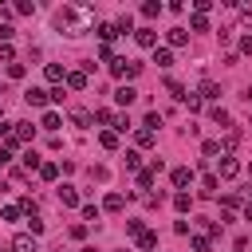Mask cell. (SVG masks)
Listing matches in <instances>:
<instances>
[{
	"instance_id": "6da1fadb",
	"label": "cell",
	"mask_w": 252,
	"mask_h": 252,
	"mask_svg": "<svg viewBox=\"0 0 252 252\" xmlns=\"http://www.w3.org/2000/svg\"><path fill=\"white\" fill-rule=\"evenodd\" d=\"M91 24H94V12H91L87 4H63V8L55 12V28H59L63 35H71V39L87 35Z\"/></svg>"
},
{
	"instance_id": "7a4b0ae2",
	"label": "cell",
	"mask_w": 252,
	"mask_h": 252,
	"mask_svg": "<svg viewBox=\"0 0 252 252\" xmlns=\"http://www.w3.org/2000/svg\"><path fill=\"white\" fill-rule=\"evenodd\" d=\"M24 102H28V106H47L51 98H47L43 87H28V91H24Z\"/></svg>"
},
{
	"instance_id": "3957f363",
	"label": "cell",
	"mask_w": 252,
	"mask_h": 252,
	"mask_svg": "<svg viewBox=\"0 0 252 252\" xmlns=\"http://www.w3.org/2000/svg\"><path fill=\"white\" fill-rule=\"evenodd\" d=\"M12 252H39V244H35V236H28V232H20V236L12 240Z\"/></svg>"
},
{
	"instance_id": "277c9868",
	"label": "cell",
	"mask_w": 252,
	"mask_h": 252,
	"mask_svg": "<svg viewBox=\"0 0 252 252\" xmlns=\"http://www.w3.org/2000/svg\"><path fill=\"white\" fill-rule=\"evenodd\" d=\"M134 39H138V47H158V32L154 28H138Z\"/></svg>"
},
{
	"instance_id": "5b68a950",
	"label": "cell",
	"mask_w": 252,
	"mask_h": 252,
	"mask_svg": "<svg viewBox=\"0 0 252 252\" xmlns=\"http://www.w3.org/2000/svg\"><path fill=\"white\" fill-rule=\"evenodd\" d=\"M217 173H220L224 181H228V177H236V173H240V165H236V158H224V154H220V165H217Z\"/></svg>"
},
{
	"instance_id": "8992f818",
	"label": "cell",
	"mask_w": 252,
	"mask_h": 252,
	"mask_svg": "<svg viewBox=\"0 0 252 252\" xmlns=\"http://www.w3.org/2000/svg\"><path fill=\"white\" fill-rule=\"evenodd\" d=\"M165 39H169V47H185V43H189V32H185V28H169Z\"/></svg>"
},
{
	"instance_id": "52a82bcc",
	"label": "cell",
	"mask_w": 252,
	"mask_h": 252,
	"mask_svg": "<svg viewBox=\"0 0 252 252\" xmlns=\"http://www.w3.org/2000/svg\"><path fill=\"white\" fill-rule=\"evenodd\" d=\"M134 98H138V91H134V87H130V83H126V87H118V91H114V102H118V106H130V102H134Z\"/></svg>"
},
{
	"instance_id": "ba28073f",
	"label": "cell",
	"mask_w": 252,
	"mask_h": 252,
	"mask_svg": "<svg viewBox=\"0 0 252 252\" xmlns=\"http://www.w3.org/2000/svg\"><path fill=\"white\" fill-rule=\"evenodd\" d=\"M63 83H67L71 91H83V87H87V71H67V79H63Z\"/></svg>"
},
{
	"instance_id": "9c48e42d",
	"label": "cell",
	"mask_w": 252,
	"mask_h": 252,
	"mask_svg": "<svg viewBox=\"0 0 252 252\" xmlns=\"http://www.w3.org/2000/svg\"><path fill=\"white\" fill-rule=\"evenodd\" d=\"M189 181H193V169H189V165H177V169H173V185H177V189H185Z\"/></svg>"
},
{
	"instance_id": "30bf717a",
	"label": "cell",
	"mask_w": 252,
	"mask_h": 252,
	"mask_svg": "<svg viewBox=\"0 0 252 252\" xmlns=\"http://www.w3.org/2000/svg\"><path fill=\"white\" fill-rule=\"evenodd\" d=\"M59 205H79V193H75V185H59Z\"/></svg>"
},
{
	"instance_id": "8fae6325",
	"label": "cell",
	"mask_w": 252,
	"mask_h": 252,
	"mask_svg": "<svg viewBox=\"0 0 252 252\" xmlns=\"http://www.w3.org/2000/svg\"><path fill=\"white\" fill-rule=\"evenodd\" d=\"M43 75H47V83H63V79H67V71H63L59 63H47V67H43Z\"/></svg>"
},
{
	"instance_id": "7c38bea8",
	"label": "cell",
	"mask_w": 252,
	"mask_h": 252,
	"mask_svg": "<svg viewBox=\"0 0 252 252\" xmlns=\"http://www.w3.org/2000/svg\"><path fill=\"white\" fill-rule=\"evenodd\" d=\"M154 63H158V67H169V63H173V51H169V47H154Z\"/></svg>"
},
{
	"instance_id": "4fadbf2b",
	"label": "cell",
	"mask_w": 252,
	"mask_h": 252,
	"mask_svg": "<svg viewBox=\"0 0 252 252\" xmlns=\"http://www.w3.org/2000/svg\"><path fill=\"white\" fill-rule=\"evenodd\" d=\"M39 126H43V130H59V126H63V118H59V114H55V110H47V114H43V122H39Z\"/></svg>"
},
{
	"instance_id": "5bb4252c",
	"label": "cell",
	"mask_w": 252,
	"mask_h": 252,
	"mask_svg": "<svg viewBox=\"0 0 252 252\" xmlns=\"http://www.w3.org/2000/svg\"><path fill=\"white\" fill-rule=\"evenodd\" d=\"M32 134H35L32 122H16V138H20V142H32Z\"/></svg>"
},
{
	"instance_id": "9a60e30c",
	"label": "cell",
	"mask_w": 252,
	"mask_h": 252,
	"mask_svg": "<svg viewBox=\"0 0 252 252\" xmlns=\"http://www.w3.org/2000/svg\"><path fill=\"white\" fill-rule=\"evenodd\" d=\"M39 177H43V181H55V177H59V165H55V161H43V165H39Z\"/></svg>"
},
{
	"instance_id": "2e32d148",
	"label": "cell",
	"mask_w": 252,
	"mask_h": 252,
	"mask_svg": "<svg viewBox=\"0 0 252 252\" xmlns=\"http://www.w3.org/2000/svg\"><path fill=\"white\" fill-rule=\"evenodd\" d=\"M201 98H209V102L220 98V87H217V83H201Z\"/></svg>"
},
{
	"instance_id": "e0dca14e",
	"label": "cell",
	"mask_w": 252,
	"mask_h": 252,
	"mask_svg": "<svg viewBox=\"0 0 252 252\" xmlns=\"http://www.w3.org/2000/svg\"><path fill=\"white\" fill-rule=\"evenodd\" d=\"M98 142H102V150H118V134H114V130H102Z\"/></svg>"
},
{
	"instance_id": "ac0fdd59",
	"label": "cell",
	"mask_w": 252,
	"mask_h": 252,
	"mask_svg": "<svg viewBox=\"0 0 252 252\" xmlns=\"http://www.w3.org/2000/svg\"><path fill=\"white\" fill-rule=\"evenodd\" d=\"M158 12H161V4H158V0H146V4H142V16H146V20H154Z\"/></svg>"
},
{
	"instance_id": "d6986e66",
	"label": "cell",
	"mask_w": 252,
	"mask_h": 252,
	"mask_svg": "<svg viewBox=\"0 0 252 252\" xmlns=\"http://www.w3.org/2000/svg\"><path fill=\"white\" fill-rule=\"evenodd\" d=\"M98 35H102V43H110V39L118 35V28H114V24H98Z\"/></svg>"
},
{
	"instance_id": "ffe728a7",
	"label": "cell",
	"mask_w": 252,
	"mask_h": 252,
	"mask_svg": "<svg viewBox=\"0 0 252 252\" xmlns=\"http://www.w3.org/2000/svg\"><path fill=\"white\" fill-rule=\"evenodd\" d=\"M102 209H110V213H118V209H122V193H110V197L102 201Z\"/></svg>"
},
{
	"instance_id": "44dd1931",
	"label": "cell",
	"mask_w": 252,
	"mask_h": 252,
	"mask_svg": "<svg viewBox=\"0 0 252 252\" xmlns=\"http://www.w3.org/2000/svg\"><path fill=\"white\" fill-rule=\"evenodd\" d=\"M189 28H193V32H205V28H209V20H205L201 12H193V20H189Z\"/></svg>"
},
{
	"instance_id": "7402d4cb",
	"label": "cell",
	"mask_w": 252,
	"mask_h": 252,
	"mask_svg": "<svg viewBox=\"0 0 252 252\" xmlns=\"http://www.w3.org/2000/svg\"><path fill=\"white\" fill-rule=\"evenodd\" d=\"M158 126H161V114H158V110H150V114H146V130H150V134H154V130H158Z\"/></svg>"
},
{
	"instance_id": "603a6c76",
	"label": "cell",
	"mask_w": 252,
	"mask_h": 252,
	"mask_svg": "<svg viewBox=\"0 0 252 252\" xmlns=\"http://www.w3.org/2000/svg\"><path fill=\"white\" fill-rule=\"evenodd\" d=\"M201 154H205V158H217V154H220V142H213V138H209V142L201 146Z\"/></svg>"
},
{
	"instance_id": "cb8c5ba5",
	"label": "cell",
	"mask_w": 252,
	"mask_h": 252,
	"mask_svg": "<svg viewBox=\"0 0 252 252\" xmlns=\"http://www.w3.org/2000/svg\"><path fill=\"white\" fill-rule=\"evenodd\" d=\"M169 94H173V98H181V102H185V87H181V83H177V79H169Z\"/></svg>"
},
{
	"instance_id": "d4e9b609",
	"label": "cell",
	"mask_w": 252,
	"mask_h": 252,
	"mask_svg": "<svg viewBox=\"0 0 252 252\" xmlns=\"http://www.w3.org/2000/svg\"><path fill=\"white\" fill-rule=\"evenodd\" d=\"M213 122H220V126H228V110H224V106H213Z\"/></svg>"
},
{
	"instance_id": "484cf974",
	"label": "cell",
	"mask_w": 252,
	"mask_h": 252,
	"mask_svg": "<svg viewBox=\"0 0 252 252\" xmlns=\"http://www.w3.org/2000/svg\"><path fill=\"white\" fill-rule=\"evenodd\" d=\"M71 122H75V126H83V130H87V122H91V114H87V110H75V114H71Z\"/></svg>"
},
{
	"instance_id": "4316f807",
	"label": "cell",
	"mask_w": 252,
	"mask_h": 252,
	"mask_svg": "<svg viewBox=\"0 0 252 252\" xmlns=\"http://www.w3.org/2000/svg\"><path fill=\"white\" fill-rule=\"evenodd\" d=\"M24 169H39V158H35V150H28V154H24Z\"/></svg>"
},
{
	"instance_id": "83f0119b",
	"label": "cell",
	"mask_w": 252,
	"mask_h": 252,
	"mask_svg": "<svg viewBox=\"0 0 252 252\" xmlns=\"http://www.w3.org/2000/svg\"><path fill=\"white\" fill-rule=\"evenodd\" d=\"M138 185L150 189V185H154V169H142V173H138Z\"/></svg>"
},
{
	"instance_id": "f1b7e54d",
	"label": "cell",
	"mask_w": 252,
	"mask_h": 252,
	"mask_svg": "<svg viewBox=\"0 0 252 252\" xmlns=\"http://www.w3.org/2000/svg\"><path fill=\"white\" fill-rule=\"evenodd\" d=\"M173 209L185 213V209H189V193H177V197H173Z\"/></svg>"
},
{
	"instance_id": "f546056e",
	"label": "cell",
	"mask_w": 252,
	"mask_h": 252,
	"mask_svg": "<svg viewBox=\"0 0 252 252\" xmlns=\"http://www.w3.org/2000/svg\"><path fill=\"white\" fill-rule=\"evenodd\" d=\"M138 244H142V248H154V244H158V236H154V232H142V236H138Z\"/></svg>"
},
{
	"instance_id": "4dcf8cb0",
	"label": "cell",
	"mask_w": 252,
	"mask_h": 252,
	"mask_svg": "<svg viewBox=\"0 0 252 252\" xmlns=\"http://www.w3.org/2000/svg\"><path fill=\"white\" fill-rule=\"evenodd\" d=\"M8 75L12 79H24V63H8Z\"/></svg>"
},
{
	"instance_id": "1f68e13d",
	"label": "cell",
	"mask_w": 252,
	"mask_h": 252,
	"mask_svg": "<svg viewBox=\"0 0 252 252\" xmlns=\"http://www.w3.org/2000/svg\"><path fill=\"white\" fill-rule=\"evenodd\" d=\"M94 122H102V126H106V122H114V114H110V110H94Z\"/></svg>"
},
{
	"instance_id": "d6a6232c",
	"label": "cell",
	"mask_w": 252,
	"mask_h": 252,
	"mask_svg": "<svg viewBox=\"0 0 252 252\" xmlns=\"http://www.w3.org/2000/svg\"><path fill=\"white\" fill-rule=\"evenodd\" d=\"M138 146H154V134L150 130H138Z\"/></svg>"
},
{
	"instance_id": "836d02e7",
	"label": "cell",
	"mask_w": 252,
	"mask_h": 252,
	"mask_svg": "<svg viewBox=\"0 0 252 252\" xmlns=\"http://www.w3.org/2000/svg\"><path fill=\"white\" fill-rule=\"evenodd\" d=\"M217 185H220V177H213V173H209V177H205V193H217Z\"/></svg>"
},
{
	"instance_id": "e575fe53",
	"label": "cell",
	"mask_w": 252,
	"mask_h": 252,
	"mask_svg": "<svg viewBox=\"0 0 252 252\" xmlns=\"http://www.w3.org/2000/svg\"><path fill=\"white\" fill-rule=\"evenodd\" d=\"M83 220H98V209L94 205H83Z\"/></svg>"
},
{
	"instance_id": "d590c367",
	"label": "cell",
	"mask_w": 252,
	"mask_h": 252,
	"mask_svg": "<svg viewBox=\"0 0 252 252\" xmlns=\"http://www.w3.org/2000/svg\"><path fill=\"white\" fill-rule=\"evenodd\" d=\"M0 59H4V63H12V59H16V51H12L8 43H0Z\"/></svg>"
},
{
	"instance_id": "8d00e7d4",
	"label": "cell",
	"mask_w": 252,
	"mask_h": 252,
	"mask_svg": "<svg viewBox=\"0 0 252 252\" xmlns=\"http://www.w3.org/2000/svg\"><path fill=\"white\" fill-rule=\"evenodd\" d=\"M12 35H16V28H8V24H0V43H8Z\"/></svg>"
},
{
	"instance_id": "74e56055",
	"label": "cell",
	"mask_w": 252,
	"mask_h": 252,
	"mask_svg": "<svg viewBox=\"0 0 252 252\" xmlns=\"http://www.w3.org/2000/svg\"><path fill=\"white\" fill-rule=\"evenodd\" d=\"M193 248H197V252H209V240H205V236H193Z\"/></svg>"
},
{
	"instance_id": "f35d334b",
	"label": "cell",
	"mask_w": 252,
	"mask_h": 252,
	"mask_svg": "<svg viewBox=\"0 0 252 252\" xmlns=\"http://www.w3.org/2000/svg\"><path fill=\"white\" fill-rule=\"evenodd\" d=\"M240 51H244V55H252V35H244V39H240Z\"/></svg>"
},
{
	"instance_id": "ab89813d",
	"label": "cell",
	"mask_w": 252,
	"mask_h": 252,
	"mask_svg": "<svg viewBox=\"0 0 252 252\" xmlns=\"http://www.w3.org/2000/svg\"><path fill=\"white\" fill-rule=\"evenodd\" d=\"M8 161H12V150H4V146H0V165H8Z\"/></svg>"
},
{
	"instance_id": "60d3db41",
	"label": "cell",
	"mask_w": 252,
	"mask_h": 252,
	"mask_svg": "<svg viewBox=\"0 0 252 252\" xmlns=\"http://www.w3.org/2000/svg\"><path fill=\"white\" fill-rule=\"evenodd\" d=\"M244 220H252V205H244Z\"/></svg>"
},
{
	"instance_id": "b9f144b4",
	"label": "cell",
	"mask_w": 252,
	"mask_h": 252,
	"mask_svg": "<svg viewBox=\"0 0 252 252\" xmlns=\"http://www.w3.org/2000/svg\"><path fill=\"white\" fill-rule=\"evenodd\" d=\"M244 20H248V24H252V8H244Z\"/></svg>"
},
{
	"instance_id": "7bdbcfd3",
	"label": "cell",
	"mask_w": 252,
	"mask_h": 252,
	"mask_svg": "<svg viewBox=\"0 0 252 252\" xmlns=\"http://www.w3.org/2000/svg\"><path fill=\"white\" fill-rule=\"evenodd\" d=\"M244 98H248V102H252V87H248V91H244Z\"/></svg>"
},
{
	"instance_id": "ee69618b",
	"label": "cell",
	"mask_w": 252,
	"mask_h": 252,
	"mask_svg": "<svg viewBox=\"0 0 252 252\" xmlns=\"http://www.w3.org/2000/svg\"><path fill=\"white\" fill-rule=\"evenodd\" d=\"M79 252H98V248H79Z\"/></svg>"
},
{
	"instance_id": "f6af8a7d",
	"label": "cell",
	"mask_w": 252,
	"mask_h": 252,
	"mask_svg": "<svg viewBox=\"0 0 252 252\" xmlns=\"http://www.w3.org/2000/svg\"><path fill=\"white\" fill-rule=\"evenodd\" d=\"M248 173H252V165H248Z\"/></svg>"
}]
</instances>
